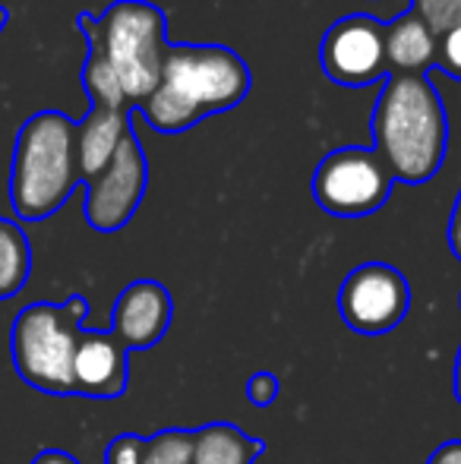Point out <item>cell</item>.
I'll use <instances>...</instances> for the list:
<instances>
[{"instance_id": "2", "label": "cell", "mask_w": 461, "mask_h": 464, "mask_svg": "<svg viewBox=\"0 0 461 464\" xmlns=\"http://www.w3.org/2000/svg\"><path fill=\"white\" fill-rule=\"evenodd\" d=\"M76 121L63 111H38L19 127L10 168V202L16 218L42 221L54 215L80 184Z\"/></svg>"}, {"instance_id": "12", "label": "cell", "mask_w": 461, "mask_h": 464, "mask_svg": "<svg viewBox=\"0 0 461 464\" xmlns=\"http://www.w3.org/2000/svg\"><path fill=\"white\" fill-rule=\"evenodd\" d=\"M130 130H133L130 111L99 108V104L89 108V114L76 123V165L82 180H92L95 174L105 171Z\"/></svg>"}, {"instance_id": "13", "label": "cell", "mask_w": 461, "mask_h": 464, "mask_svg": "<svg viewBox=\"0 0 461 464\" xmlns=\"http://www.w3.org/2000/svg\"><path fill=\"white\" fill-rule=\"evenodd\" d=\"M439 35L414 10L401 13L386 25V67L389 76H427L437 63Z\"/></svg>"}, {"instance_id": "10", "label": "cell", "mask_w": 461, "mask_h": 464, "mask_svg": "<svg viewBox=\"0 0 461 464\" xmlns=\"http://www.w3.org/2000/svg\"><path fill=\"white\" fill-rule=\"evenodd\" d=\"M174 316L171 294L158 281H133L114 304V338L123 348L146 351L165 338Z\"/></svg>"}, {"instance_id": "25", "label": "cell", "mask_w": 461, "mask_h": 464, "mask_svg": "<svg viewBox=\"0 0 461 464\" xmlns=\"http://www.w3.org/2000/svg\"><path fill=\"white\" fill-rule=\"evenodd\" d=\"M456 398L461 404V348H458V357H456Z\"/></svg>"}, {"instance_id": "18", "label": "cell", "mask_w": 461, "mask_h": 464, "mask_svg": "<svg viewBox=\"0 0 461 464\" xmlns=\"http://www.w3.org/2000/svg\"><path fill=\"white\" fill-rule=\"evenodd\" d=\"M411 10L430 25L437 35L461 23V0H411Z\"/></svg>"}, {"instance_id": "22", "label": "cell", "mask_w": 461, "mask_h": 464, "mask_svg": "<svg viewBox=\"0 0 461 464\" xmlns=\"http://www.w3.org/2000/svg\"><path fill=\"white\" fill-rule=\"evenodd\" d=\"M449 246L461 263V189H458V199H456V206H452V218H449Z\"/></svg>"}, {"instance_id": "23", "label": "cell", "mask_w": 461, "mask_h": 464, "mask_svg": "<svg viewBox=\"0 0 461 464\" xmlns=\"http://www.w3.org/2000/svg\"><path fill=\"white\" fill-rule=\"evenodd\" d=\"M427 464H461V440L443 442V446L430 455V461Z\"/></svg>"}, {"instance_id": "3", "label": "cell", "mask_w": 461, "mask_h": 464, "mask_svg": "<svg viewBox=\"0 0 461 464\" xmlns=\"http://www.w3.org/2000/svg\"><path fill=\"white\" fill-rule=\"evenodd\" d=\"M76 25L101 44L130 104L146 102L161 86L168 54V23L161 6L149 0H114L99 19L80 13Z\"/></svg>"}, {"instance_id": "8", "label": "cell", "mask_w": 461, "mask_h": 464, "mask_svg": "<svg viewBox=\"0 0 461 464\" xmlns=\"http://www.w3.org/2000/svg\"><path fill=\"white\" fill-rule=\"evenodd\" d=\"M146 152L139 146V136L130 130L105 171L95 174L92 180H86V206H82L86 221L95 231H120L136 215V208H139L142 196H146Z\"/></svg>"}, {"instance_id": "14", "label": "cell", "mask_w": 461, "mask_h": 464, "mask_svg": "<svg viewBox=\"0 0 461 464\" xmlns=\"http://www.w3.org/2000/svg\"><path fill=\"white\" fill-rule=\"evenodd\" d=\"M263 442L250 440L234 423H206L193 433V464H253Z\"/></svg>"}, {"instance_id": "11", "label": "cell", "mask_w": 461, "mask_h": 464, "mask_svg": "<svg viewBox=\"0 0 461 464\" xmlns=\"http://www.w3.org/2000/svg\"><path fill=\"white\" fill-rule=\"evenodd\" d=\"M73 389L89 398H117L127 389V348L114 332H82L73 357Z\"/></svg>"}, {"instance_id": "15", "label": "cell", "mask_w": 461, "mask_h": 464, "mask_svg": "<svg viewBox=\"0 0 461 464\" xmlns=\"http://www.w3.org/2000/svg\"><path fill=\"white\" fill-rule=\"evenodd\" d=\"M32 269V250L23 227L0 218V300L23 291Z\"/></svg>"}, {"instance_id": "4", "label": "cell", "mask_w": 461, "mask_h": 464, "mask_svg": "<svg viewBox=\"0 0 461 464\" xmlns=\"http://www.w3.org/2000/svg\"><path fill=\"white\" fill-rule=\"evenodd\" d=\"M89 304L70 297L67 304H29L13 323V363L29 385L51 395H70L73 357L82 335Z\"/></svg>"}, {"instance_id": "17", "label": "cell", "mask_w": 461, "mask_h": 464, "mask_svg": "<svg viewBox=\"0 0 461 464\" xmlns=\"http://www.w3.org/2000/svg\"><path fill=\"white\" fill-rule=\"evenodd\" d=\"M142 464H193V433L190 430H161L146 440Z\"/></svg>"}, {"instance_id": "21", "label": "cell", "mask_w": 461, "mask_h": 464, "mask_svg": "<svg viewBox=\"0 0 461 464\" xmlns=\"http://www.w3.org/2000/svg\"><path fill=\"white\" fill-rule=\"evenodd\" d=\"M275 395H278V379L272 376V372H256V376H250V382H246V398H250L256 408L272 404Z\"/></svg>"}, {"instance_id": "6", "label": "cell", "mask_w": 461, "mask_h": 464, "mask_svg": "<svg viewBox=\"0 0 461 464\" xmlns=\"http://www.w3.org/2000/svg\"><path fill=\"white\" fill-rule=\"evenodd\" d=\"M395 178L373 149L329 152L313 171V199L339 218H363L386 206Z\"/></svg>"}, {"instance_id": "19", "label": "cell", "mask_w": 461, "mask_h": 464, "mask_svg": "<svg viewBox=\"0 0 461 464\" xmlns=\"http://www.w3.org/2000/svg\"><path fill=\"white\" fill-rule=\"evenodd\" d=\"M437 67L443 70L449 80L461 82V23L452 25L449 32L439 35V48H437Z\"/></svg>"}, {"instance_id": "26", "label": "cell", "mask_w": 461, "mask_h": 464, "mask_svg": "<svg viewBox=\"0 0 461 464\" xmlns=\"http://www.w3.org/2000/svg\"><path fill=\"white\" fill-rule=\"evenodd\" d=\"M6 19H10V16H6V6H4V4H0V32H4Z\"/></svg>"}, {"instance_id": "7", "label": "cell", "mask_w": 461, "mask_h": 464, "mask_svg": "<svg viewBox=\"0 0 461 464\" xmlns=\"http://www.w3.org/2000/svg\"><path fill=\"white\" fill-rule=\"evenodd\" d=\"M411 287L405 276L386 263H363L345 278L339 291V313L357 335H386L405 319Z\"/></svg>"}, {"instance_id": "5", "label": "cell", "mask_w": 461, "mask_h": 464, "mask_svg": "<svg viewBox=\"0 0 461 464\" xmlns=\"http://www.w3.org/2000/svg\"><path fill=\"white\" fill-rule=\"evenodd\" d=\"M161 86L209 114L228 111L250 92V70L225 44H168Z\"/></svg>"}, {"instance_id": "9", "label": "cell", "mask_w": 461, "mask_h": 464, "mask_svg": "<svg viewBox=\"0 0 461 464\" xmlns=\"http://www.w3.org/2000/svg\"><path fill=\"white\" fill-rule=\"evenodd\" d=\"M322 70L341 86H370L389 76L386 25L367 13H348L329 25L320 44Z\"/></svg>"}, {"instance_id": "27", "label": "cell", "mask_w": 461, "mask_h": 464, "mask_svg": "<svg viewBox=\"0 0 461 464\" xmlns=\"http://www.w3.org/2000/svg\"><path fill=\"white\" fill-rule=\"evenodd\" d=\"M363 4H376V0H363Z\"/></svg>"}, {"instance_id": "16", "label": "cell", "mask_w": 461, "mask_h": 464, "mask_svg": "<svg viewBox=\"0 0 461 464\" xmlns=\"http://www.w3.org/2000/svg\"><path fill=\"white\" fill-rule=\"evenodd\" d=\"M82 35L89 38V57H86V67H82V86H86L92 104H99V108H123L127 111L130 102H127V95H123L120 80H117L111 63H108L101 44L95 42V35H89V32H82Z\"/></svg>"}, {"instance_id": "1", "label": "cell", "mask_w": 461, "mask_h": 464, "mask_svg": "<svg viewBox=\"0 0 461 464\" xmlns=\"http://www.w3.org/2000/svg\"><path fill=\"white\" fill-rule=\"evenodd\" d=\"M373 152L401 184H427L446 161L449 121L430 76H386L373 108Z\"/></svg>"}, {"instance_id": "20", "label": "cell", "mask_w": 461, "mask_h": 464, "mask_svg": "<svg viewBox=\"0 0 461 464\" xmlns=\"http://www.w3.org/2000/svg\"><path fill=\"white\" fill-rule=\"evenodd\" d=\"M142 452H146V440L133 433H123L108 446L105 464H142Z\"/></svg>"}, {"instance_id": "24", "label": "cell", "mask_w": 461, "mask_h": 464, "mask_svg": "<svg viewBox=\"0 0 461 464\" xmlns=\"http://www.w3.org/2000/svg\"><path fill=\"white\" fill-rule=\"evenodd\" d=\"M32 464H80L73 459V455H67V452H54V449H51V452H42L38 455L35 461Z\"/></svg>"}]
</instances>
